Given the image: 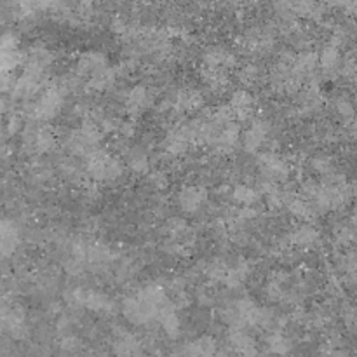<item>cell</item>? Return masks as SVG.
<instances>
[{
	"label": "cell",
	"instance_id": "1",
	"mask_svg": "<svg viewBox=\"0 0 357 357\" xmlns=\"http://www.w3.org/2000/svg\"><path fill=\"white\" fill-rule=\"evenodd\" d=\"M169 303L171 300L167 298L166 291L159 284H149L132 293V295L126 296L121 310L131 324L145 326L152 321H157L160 310L169 305Z\"/></svg>",
	"mask_w": 357,
	"mask_h": 357
},
{
	"label": "cell",
	"instance_id": "2",
	"mask_svg": "<svg viewBox=\"0 0 357 357\" xmlns=\"http://www.w3.org/2000/svg\"><path fill=\"white\" fill-rule=\"evenodd\" d=\"M86 171L96 181H115L122 174V164L110 153L98 150L86 159Z\"/></svg>",
	"mask_w": 357,
	"mask_h": 357
},
{
	"label": "cell",
	"instance_id": "3",
	"mask_svg": "<svg viewBox=\"0 0 357 357\" xmlns=\"http://www.w3.org/2000/svg\"><path fill=\"white\" fill-rule=\"evenodd\" d=\"M101 142V132L98 129L96 122H86L80 129L73 131L68 136V149L72 150L75 155L80 157H89L94 152L100 150Z\"/></svg>",
	"mask_w": 357,
	"mask_h": 357
},
{
	"label": "cell",
	"instance_id": "4",
	"mask_svg": "<svg viewBox=\"0 0 357 357\" xmlns=\"http://www.w3.org/2000/svg\"><path fill=\"white\" fill-rule=\"evenodd\" d=\"M23 142L31 153H47L54 149L56 136L49 126L30 124L24 129Z\"/></svg>",
	"mask_w": 357,
	"mask_h": 357
},
{
	"label": "cell",
	"instance_id": "5",
	"mask_svg": "<svg viewBox=\"0 0 357 357\" xmlns=\"http://www.w3.org/2000/svg\"><path fill=\"white\" fill-rule=\"evenodd\" d=\"M63 98L65 96H63L54 86L49 87V89L31 105V117H33L35 121H49V119L56 117L58 112L61 110Z\"/></svg>",
	"mask_w": 357,
	"mask_h": 357
},
{
	"label": "cell",
	"instance_id": "6",
	"mask_svg": "<svg viewBox=\"0 0 357 357\" xmlns=\"http://www.w3.org/2000/svg\"><path fill=\"white\" fill-rule=\"evenodd\" d=\"M112 352L115 357H142L143 344L139 338L124 328H115Z\"/></svg>",
	"mask_w": 357,
	"mask_h": 357
},
{
	"label": "cell",
	"instance_id": "7",
	"mask_svg": "<svg viewBox=\"0 0 357 357\" xmlns=\"http://www.w3.org/2000/svg\"><path fill=\"white\" fill-rule=\"evenodd\" d=\"M258 167L264 173V176L267 178L265 181H272V183L286 180L289 176V171H291L288 160L272 152H265L258 157Z\"/></svg>",
	"mask_w": 357,
	"mask_h": 357
},
{
	"label": "cell",
	"instance_id": "8",
	"mask_svg": "<svg viewBox=\"0 0 357 357\" xmlns=\"http://www.w3.org/2000/svg\"><path fill=\"white\" fill-rule=\"evenodd\" d=\"M216 354H218L216 340L209 335H204L181 345L176 357H216Z\"/></svg>",
	"mask_w": 357,
	"mask_h": 357
},
{
	"label": "cell",
	"instance_id": "9",
	"mask_svg": "<svg viewBox=\"0 0 357 357\" xmlns=\"http://www.w3.org/2000/svg\"><path fill=\"white\" fill-rule=\"evenodd\" d=\"M82 309L91 312L101 314V316H112L119 310V305L108 295L100 291H86L82 293Z\"/></svg>",
	"mask_w": 357,
	"mask_h": 357
},
{
	"label": "cell",
	"instance_id": "10",
	"mask_svg": "<svg viewBox=\"0 0 357 357\" xmlns=\"http://www.w3.org/2000/svg\"><path fill=\"white\" fill-rule=\"evenodd\" d=\"M229 347L234 357H260L257 351V342L246 330H230Z\"/></svg>",
	"mask_w": 357,
	"mask_h": 357
},
{
	"label": "cell",
	"instance_id": "11",
	"mask_svg": "<svg viewBox=\"0 0 357 357\" xmlns=\"http://www.w3.org/2000/svg\"><path fill=\"white\" fill-rule=\"evenodd\" d=\"M44 75L45 73L37 72V70L24 68L23 75H21L17 80H14V87H13L14 96L17 98L33 96V94L40 89L42 82H44Z\"/></svg>",
	"mask_w": 357,
	"mask_h": 357
},
{
	"label": "cell",
	"instance_id": "12",
	"mask_svg": "<svg viewBox=\"0 0 357 357\" xmlns=\"http://www.w3.org/2000/svg\"><path fill=\"white\" fill-rule=\"evenodd\" d=\"M268 129H271L268 128V122L260 121V119L251 122V126L243 135L244 150L250 153H257L260 150V146L265 143V139H267Z\"/></svg>",
	"mask_w": 357,
	"mask_h": 357
},
{
	"label": "cell",
	"instance_id": "13",
	"mask_svg": "<svg viewBox=\"0 0 357 357\" xmlns=\"http://www.w3.org/2000/svg\"><path fill=\"white\" fill-rule=\"evenodd\" d=\"M206 201H208V194L204 188L197 187V185H188V187L181 188L178 194V204L187 213H197L206 204Z\"/></svg>",
	"mask_w": 357,
	"mask_h": 357
},
{
	"label": "cell",
	"instance_id": "14",
	"mask_svg": "<svg viewBox=\"0 0 357 357\" xmlns=\"http://www.w3.org/2000/svg\"><path fill=\"white\" fill-rule=\"evenodd\" d=\"M20 244V232L10 220H0V258H9Z\"/></svg>",
	"mask_w": 357,
	"mask_h": 357
},
{
	"label": "cell",
	"instance_id": "15",
	"mask_svg": "<svg viewBox=\"0 0 357 357\" xmlns=\"http://www.w3.org/2000/svg\"><path fill=\"white\" fill-rule=\"evenodd\" d=\"M152 91L146 86H135L126 98V108L131 115H139L152 105Z\"/></svg>",
	"mask_w": 357,
	"mask_h": 357
},
{
	"label": "cell",
	"instance_id": "16",
	"mask_svg": "<svg viewBox=\"0 0 357 357\" xmlns=\"http://www.w3.org/2000/svg\"><path fill=\"white\" fill-rule=\"evenodd\" d=\"M229 108L230 112H232V117H237L239 121H250L255 110L253 96L244 89L236 91V93L232 94Z\"/></svg>",
	"mask_w": 357,
	"mask_h": 357
},
{
	"label": "cell",
	"instance_id": "17",
	"mask_svg": "<svg viewBox=\"0 0 357 357\" xmlns=\"http://www.w3.org/2000/svg\"><path fill=\"white\" fill-rule=\"evenodd\" d=\"M241 139V131L239 126L236 122H227V124L220 126L218 132H216V138L213 142L211 146H215L216 150H223V152H229V150L236 149V145Z\"/></svg>",
	"mask_w": 357,
	"mask_h": 357
},
{
	"label": "cell",
	"instance_id": "18",
	"mask_svg": "<svg viewBox=\"0 0 357 357\" xmlns=\"http://www.w3.org/2000/svg\"><path fill=\"white\" fill-rule=\"evenodd\" d=\"M157 321L160 323V328H162V331L167 335V337L173 338V340L174 338L180 337L181 321H180V317H178L176 307H174L173 302L160 310L159 316H157Z\"/></svg>",
	"mask_w": 357,
	"mask_h": 357
},
{
	"label": "cell",
	"instance_id": "19",
	"mask_svg": "<svg viewBox=\"0 0 357 357\" xmlns=\"http://www.w3.org/2000/svg\"><path fill=\"white\" fill-rule=\"evenodd\" d=\"M107 58L101 52H86L79 58L77 63V75L79 77H93L100 70L107 68Z\"/></svg>",
	"mask_w": 357,
	"mask_h": 357
},
{
	"label": "cell",
	"instance_id": "20",
	"mask_svg": "<svg viewBox=\"0 0 357 357\" xmlns=\"http://www.w3.org/2000/svg\"><path fill=\"white\" fill-rule=\"evenodd\" d=\"M291 72L298 77L300 80H303L305 77H310L314 73L317 66V54L310 51H302L298 56L291 59Z\"/></svg>",
	"mask_w": 357,
	"mask_h": 357
},
{
	"label": "cell",
	"instance_id": "21",
	"mask_svg": "<svg viewBox=\"0 0 357 357\" xmlns=\"http://www.w3.org/2000/svg\"><path fill=\"white\" fill-rule=\"evenodd\" d=\"M234 63H236L234 54H230V52L223 47H213L204 54L206 68L223 70V72H225L227 68L234 66Z\"/></svg>",
	"mask_w": 357,
	"mask_h": 357
},
{
	"label": "cell",
	"instance_id": "22",
	"mask_svg": "<svg viewBox=\"0 0 357 357\" xmlns=\"http://www.w3.org/2000/svg\"><path fill=\"white\" fill-rule=\"evenodd\" d=\"M317 63H319L321 68H323V72L326 75H335L342 68V56L337 45H328V47H324L323 52L317 56Z\"/></svg>",
	"mask_w": 357,
	"mask_h": 357
},
{
	"label": "cell",
	"instance_id": "23",
	"mask_svg": "<svg viewBox=\"0 0 357 357\" xmlns=\"http://www.w3.org/2000/svg\"><path fill=\"white\" fill-rule=\"evenodd\" d=\"M319 230L312 225H302L291 234V243L298 248H312L319 243Z\"/></svg>",
	"mask_w": 357,
	"mask_h": 357
},
{
	"label": "cell",
	"instance_id": "24",
	"mask_svg": "<svg viewBox=\"0 0 357 357\" xmlns=\"http://www.w3.org/2000/svg\"><path fill=\"white\" fill-rule=\"evenodd\" d=\"M267 349L272 352L274 356H286L291 352L293 349V342L291 338L286 337L284 333H281V331H271V333L267 335Z\"/></svg>",
	"mask_w": 357,
	"mask_h": 357
},
{
	"label": "cell",
	"instance_id": "25",
	"mask_svg": "<svg viewBox=\"0 0 357 357\" xmlns=\"http://www.w3.org/2000/svg\"><path fill=\"white\" fill-rule=\"evenodd\" d=\"M202 105V96L199 91L195 89H183L176 94V100H174V108H180V110L192 112L195 108H199Z\"/></svg>",
	"mask_w": 357,
	"mask_h": 357
},
{
	"label": "cell",
	"instance_id": "26",
	"mask_svg": "<svg viewBox=\"0 0 357 357\" xmlns=\"http://www.w3.org/2000/svg\"><path fill=\"white\" fill-rule=\"evenodd\" d=\"M52 63V54L44 47H35L31 49L30 54H28L26 68L37 70V72L45 73V70L49 68V65Z\"/></svg>",
	"mask_w": 357,
	"mask_h": 357
},
{
	"label": "cell",
	"instance_id": "27",
	"mask_svg": "<svg viewBox=\"0 0 357 357\" xmlns=\"http://www.w3.org/2000/svg\"><path fill=\"white\" fill-rule=\"evenodd\" d=\"M115 82V72L112 68H103L93 77H89V86L96 91H107L114 86Z\"/></svg>",
	"mask_w": 357,
	"mask_h": 357
},
{
	"label": "cell",
	"instance_id": "28",
	"mask_svg": "<svg viewBox=\"0 0 357 357\" xmlns=\"http://www.w3.org/2000/svg\"><path fill=\"white\" fill-rule=\"evenodd\" d=\"M232 195L234 201L239 202L244 208H250V206H253L255 202L260 199V194H258L253 187H250V185H237V187L234 188Z\"/></svg>",
	"mask_w": 357,
	"mask_h": 357
},
{
	"label": "cell",
	"instance_id": "29",
	"mask_svg": "<svg viewBox=\"0 0 357 357\" xmlns=\"http://www.w3.org/2000/svg\"><path fill=\"white\" fill-rule=\"evenodd\" d=\"M128 164L135 173H146L149 171V155L145 150L132 149L128 153Z\"/></svg>",
	"mask_w": 357,
	"mask_h": 357
},
{
	"label": "cell",
	"instance_id": "30",
	"mask_svg": "<svg viewBox=\"0 0 357 357\" xmlns=\"http://www.w3.org/2000/svg\"><path fill=\"white\" fill-rule=\"evenodd\" d=\"M286 206H288L289 213H291L293 216H296V218H309V216H312L314 213L312 206L302 197H291Z\"/></svg>",
	"mask_w": 357,
	"mask_h": 357
},
{
	"label": "cell",
	"instance_id": "31",
	"mask_svg": "<svg viewBox=\"0 0 357 357\" xmlns=\"http://www.w3.org/2000/svg\"><path fill=\"white\" fill-rule=\"evenodd\" d=\"M321 356L323 357H347V351H345L344 344L338 338H331L321 349Z\"/></svg>",
	"mask_w": 357,
	"mask_h": 357
},
{
	"label": "cell",
	"instance_id": "32",
	"mask_svg": "<svg viewBox=\"0 0 357 357\" xmlns=\"http://www.w3.org/2000/svg\"><path fill=\"white\" fill-rule=\"evenodd\" d=\"M312 166L317 173H321L323 176H330V174H335V162L331 157L328 155H317L314 157Z\"/></svg>",
	"mask_w": 357,
	"mask_h": 357
},
{
	"label": "cell",
	"instance_id": "33",
	"mask_svg": "<svg viewBox=\"0 0 357 357\" xmlns=\"http://www.w3.org/2000/svg\"><path fill=\"white\" fill-rule=\"evenodd\" d=\"M59 347H61V351L66 352V354H77L80 349V340L77 337H73V335L68 333L61 338V342H59Z\"/></svg>",
	"mask_w": 357,
	"mask_h": 357
},
{
	"label": "cell",
	"instance_id": "34",
	"mask_svg": "<svg viewBox=\"0 0 357 357\" xmlns=\"http://www.w3.org/2000/svg\"><path fill=\"white\" fill-rule=\"evenodd\" d=\"M335 107H337V112L342 115L344 119H352L354 117V105L351 103V101L347 100V98H338L337 103H335Z\"/></svg>",
	"mask_w": 357,
	"mask_h": 357
},
{
	"label": "cell",
	"instance_id": "35",
	"mask_svg": "<svg viewBox=\"0 0 357 357\" xmlns=\"http://www.w3.org/2000/svg\"><path fill=\"white\" fill-rule=\"evenodd\" d=\"M258 79V68L257 66H244L243 72H241V80L246 84L255 82Z\"/></svg>",
	"mask_w": 357,
	"mask_h": 357
},
{
	"label": "cell",
	"instance_id": "36",
	"mask_svg": "<svg viewBox=\"0 0 357 357\" xmlns=\"http://www.w3.org/2000/svg\"><path fill=\"white\" fill-rule=\"evenodd\" d=\"M354 239V230H352V227H344V229H340L338 230V234H337V241L340 244H347V243H351V241Z\"/></svg>",
	"mask_w": 357,
	"mask_h": 357
},
{
	"label": "cell",
	"instance_id": "37",
	"mask_svg": "<svg viewBox=\"0 0 357 357\" xmlns=\"http://www.w3.org/2000/svg\"><path fill=\"white\" fill-rule=\"evenodd\" d=\"M14 79L10 73L0 72V91H13Z\"/></svg>",
	"mask_w": 357,
	"mask_h": 357
},
{
	"label": "cell",
	"instance_id": "38",
	"mask_svg": "<svg viewBox=\"0 0 357 357\" xmlns=\"http://www.w3.org/2000/svg\"><path fill=\"white\" fill-rule=\"evenodd\" d=\"M152 180H153V183L157 185V187H164V185H166V176H164V174H160V173L153 174Z\"/></svg>",
	"mask_w": 357,
	"mask_h": 357
}]
</instances>
